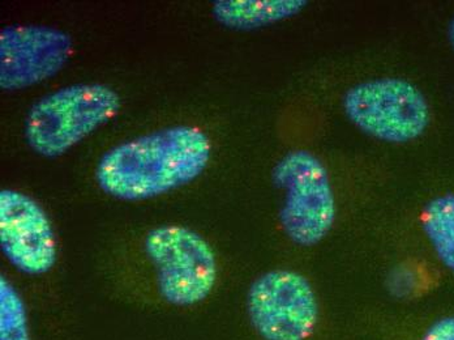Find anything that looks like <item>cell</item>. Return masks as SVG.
<instances>
[{"mask_svg":"<svg viewBox=\"0 0 454 340\" xmlns=\"http://www.w3.org/2000/svg\"><path fill=\"white\" fill-rule=\"evenodd\" d=\"M140 253L146 273V291L138 304L185 311L203 304L215 291L217 256L198 232L179 224L149 229Z\"/></svg>","mask_w":454,"mask_h":340,"instance_id":"obj_2","label":"cell"},{"mask_svg":"<svg viewBox=\"0 0 454 340\" xmlns=\"http://www.w3.org/2000/svg\"><path fill=\"white\" fill-rule=\"evenodd\" d=\"M307 5V0H218L212 13L230 29L252 30L293 18Z\"/></svg>","mask_w":454,"mask_h":340,"instance_id":"obj_9","label":"cell"},{"mask_svg":"<svg viewBox=\"0 0 454 340\" xmlns=\"http://www.w3.org/2000/svg\"><path fill=\"white\" fill-rule=\"evenodd\" d=\"M0 340H32L27 304L4 275L0 278Z\"/></svg>","mask_w":454,"mask_h":340,"instance_id":"obj_11","label":"cell"},{"mask_svg":"<svg viewBox=\"0 0 454 340\" xmlns=\"http://www.w3.org/2000/svg\"><path fill=\"white\" fill-rule=\"evenodd\" d=\"M422 229L434 256L454 273V193L436 196L426 204Z\"/></svg>","mask_w":454,"mask_h":340,"instance_id":"obj_10","label":"cell"},{"mask_svg":"<svg viewBox=\"0 0 454 340\" xmlns=\"http://www.w3.org/2000/svg\"><path fill=\"white\" fill-rule=\"evenodd\" d=\"M348 120L376 139L408 143L425 134L431 110L425 95L408 80H368L350 88L343 98Z\"/></svg>","mask_w":454,"mask_h":340,"instance_id":"obj_5","label":"cell"},{"mask_svg":"<svg viewBox=\"0 0 454 340\" xmlns=\"http://www.w3.org/2000/svg\"><path fill=\"white\" fill-rule=\"evenodd\" d=\"M414 340H454V314L434 317L423 323Z\"/></svg>","mask_w":454,"mask_h":340,"instance_id":"obj_12","label":"cell"},{"mask_svg":"<svg viewBox=\"0 0 454 340\" xmlns=\"http://www.w3.org/2000/svg\"><path fill=\"white\" fill-rule=\"evenodd\" d=\"M448 38H450V45L454 49V18L450 20V27H448Z\"/></svg>","mask_w":454,"mask_h":340,"instance_id":"obj_13","label":"cell"},{"mask_svg":"<svg viewBox=\"0 0 454 340\" xmlns=\"http://www.w3.org/2000/svg\"><path fill=\"white\" fill-rule=\"evenodd\" d=\"M0 249L25 275H46L57 265L54 226L32 196L12 189L0 192Z\"/></svg>","mask_w":454,"mask_h":340,"instance_id":"obj_8","label":"cell"},{"mask_svg":"<svg viewBox=\"0 0 454 340\" xmlns=\"http://www.w3.org/2000/svg\"><path fill=\"white\" fill-rule=\"evenodd\" d=\"M273 181L284 190L279 221L287 239L299 246H314L333 226L336 202L328 171L309 151L285 154L273 170Z\"/></svg>","mask_w":454,"mask_h":340,"instance_id":"obj_4","label":"cell"},{"mask_svg":"<svg viewBox=\"0 0 454 340\" xmlns=\"http://www.w3.org/2000/svg\"><path fill=\"white\" fill-rule=\"evenodd\" d=\"M210 154L209 138L198 127H168L107 151L97 165V184L113 198L146 201L195 181Z\"/></svg>","mask_w":454,"mask_h":340,"instance_id":"obj_1","label":"cell"},{"mask_svg":"<svg viewBox=\"0 0 454 340\" xmlns=\"http://www.w3.org/2000/svg\"><path fill=\"white\" fill-rule=\"evenodd\" d=\"M71 37L46 25H8L0 32V88L19 91L46 82L67 65Z\"/></svg>","mask_w":454,"mask_h":340,"instance_id":"obj_7","label":"cell"},{"mask_svg":"<svg viewBox=\"0 0 454 340\" xmlns=\"http://www.w3.org/2000/svg\"><path fill=\"white\" fill-rule=\"evenodd\" d=\"M247 313L262 340H307L317 328V298L301 273L270 271L252 283Z\"/></svg>","mask_w":454,"mask_h":340,"instance_id":"obj_6","label":"cell"},{"mask_svg":"<svg viewBox=\"0 0 454 340\" xmlns=\"http://www.w3.org/2000/svg\"><path fill=\"white\" fill-rule=\"evenodd\" d=\"M121 96L104 84H74L38 99L27 113L24 135L37 154L58 157L118 115Z\"/></svg>","mask_w":454,"mask_h":340,"instance_id":"obj_3","label":"cell"}]
</instances>
